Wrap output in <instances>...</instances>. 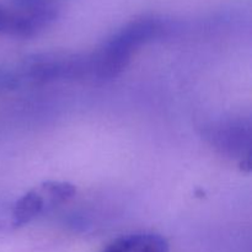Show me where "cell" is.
Segmentation results:
<instances>
[{
    "label": "cell",
    "instance_id": "cell-1",
    "mask_svg": "<svg viewBox=\"0 0 252 252\" xmlns=\"http://www.w3.org/2000/svg\"><path fill=\"white\" fill-rule=\"evenodd\" d=\"M166 30V22L155 16L140 17L127 24L100 48L88 54V79L107 81L117 78L127 68L133 53L139 47Z\"/></svg>",
    "mask_w": 252,
    "mask_h": 252
},
{
    "label": "cell",
    "instance_id": "cell-2",
    "mask_svg": "<svg viewBox=\"0 0 252 252\" xmlns=\"http://www.w3.org/2000/svg\"><path fill=\"white\" fill-rule=\"evenodd\" d=\"M21 75L32 83L88 79V54H38L25 61Z\"/></svg>",
    "mask_w": 252,
    "mask_h": 252
},
{
    "label": "cell",
    "instance_id": "cell-3",
    "mask_svg": "<svg viewBox=\"0 0 252 252\" xmlns=\"http://www.w3.org/2000/svg\"><path fill=\"white\" fill-rule=\"evenodd\" d=\"M75 194V187L66 182H47L22 196L12 211V224L21 226L43 212L66 202Z\"/></svg>",
    "mask_w": 252,
    "mask_h": 252
},
{
    "label": "cell",
    "instance_id": "cell-4",
    "mask_svg": "<svg viewBox=\"0 0 252 252\" xmlns=\"http://www.w3.org/2000/svg\"><path fill=\"white\" fill-rule=\"evenodd\" d=\"M58 14L59 9L24 11L0 5V33L19 38L37 36L56 21Z\"/></svg>",
    "mask_w": 252,
    "mask_h": 252
},
{
    "label": "cell",
    "instance_id": "cell-5",
    "mask_svg": "<svg viewBox=\"0 0 252 252\" xmlns=\"http://www.w3.org/2000/svg\"><path fill=\"white\" fill-rule=\"evenodd\" d=\"M209 143L231 158L250 159L251 128L244 120H226L214 123L206 132Z\"/></svg>",
    "mask_w": 252,
    "mask_h": 252
},
{
    "label": "cell",
    "instance_id": "cell-6",
    "mask_svg": "<svg viewBox=\"0 0 252 252\" xmlns=\"http://www.w3.org/2000/svg\"><path fill=\"white\" fill-rule=\"evenodd\" d=\"M169 243L158 234H130L108 244L101 252H169Z\"/></svg>",
    "mask_w": 252,
    "mask_h": 252
},
{
    "label": "cell",
    "instance_id": "cell-7",
    "mask_svg": "<svg viewBox=\"0 0 252 252\" xmlns=\"http://www.w3.org/2000/svg\"><path fill=\"white\" fill-rule=\"evenodd\" d=\"M14 9L32 11V10L59 9V0H11Z\"/></svg>",
    "mask_w": 252,
    "mask_h": 252
},
{
    "label": "cell",
    "instance_id": "cell-8",
    "mask_svg": "<svg viewBox=\"0 0 252 252\" xmlns=\"http://www.w3.org/2000/svg\"><path fill=\"white\" fill-rule=\"evenodd\" d=\"M7 81H9V79L5 78V76L0 75V85H4V84H7Z\"/></svg>",
    "mask_w": 252,
    "mask_h": 252
}]
</instances>
